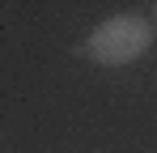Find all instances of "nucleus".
Wrapping results in <instances>:
<instances>
[{"mask_svg":"<svg viewBox=\"0 0 157 153\" xmlns=\"http://www.w3.org/2000/svg\"><path fill=\"white\" fill-rule=\"evenodd\" d=\"M153 47V26L136 13H119V17H106L94 34L85 51L94 55V64H106V68H123L132 60H140L144 51Z\"/></svg>","mask_w":157,"mask_h":153,"instance_id":"obj_1","label":"nucleus"}]
</instances>
